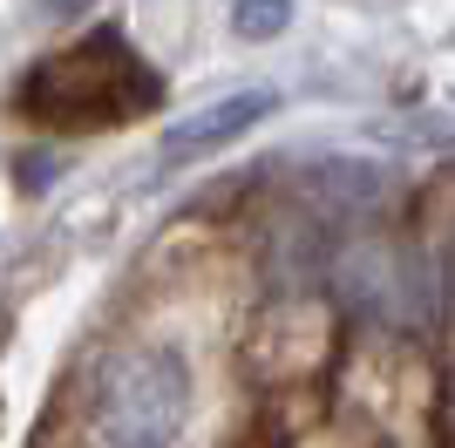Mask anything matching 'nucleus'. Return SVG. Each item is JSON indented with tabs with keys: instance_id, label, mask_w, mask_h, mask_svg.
Returning a JSON list of instances; mask_svg holds the SVG:
<instances>
[{
	"instance_id": "1",
	"label": "nucleus",
	"mask_w": 455,
	"mask_h": 448,
	"mask_svg": "<svg viewBox=\"0 0 455 448\" xmlns=\"http://www.w3.org/2000/svg\"><path fill=\"white\" fill-rule=\"evenodd\" d=\"M156 102H164V82L130 48L123 28H95L61 55H41L14 89V109L48 130H116V123L150 116Z\"/></svg>"
},
{
	"instance_id": "2",
	"label": "nucleus",
	"mask_w": 455,
	"mask_h": 448,
	"mask_svg": "<svg viewBox=\"0 0 455 448\" xmlns=\"http://www.w3.org/2000/svg\"><path fill=\"white\" fill-rule=\"evenodd\" d=\"M190 421V367L177 347H123L95 380L102 448H177Z\"/></svg>"
},
{
	"instance_id": "3",
	"label": "nucleus",
	"mask_w": 455,
	"mask_h": 448,
	"mask_svg": "<svg viewBox=\"0 0 455 448\" xmlns=\"http://www.w3.org/2000/svg\"><path fill=\"white\" fill-rule=\"evenodd\" d=\"M272 102H279L272 89H238V95H225V102H211V109H190V116L171 123L164 149H171V156H211V149L238 143L245 130H259L272 116Z\"/></svg>"
},
{
	"instance_id": "4",
	"label": "nucleus",
	"mask_w": 455,
	"mask_h": 448,
	"mask_svg": "<svg viewBox=\"0 0 455 448\" xmlns=\"http://www.w3.org/2000/svg\"><path fill=\"white\" fill-rule=\"evenodd\" d=\"M285 20H292V0H231V35H245V41L285 35Z\"/></svg>"
},
{
	"instance_id": "5",
	"label": "nucleus",
	"mask_w": 455,
	"mask_h": 448,
	"mask_svg": "<svg viewBox=\"0 0 455 448\" xmlns=\"http://www.w3.org/2000/svg\"><path fill=\"white\" fill-rule=\"evenodd\" d=\"M41 7H48V14L61 20V14H82V7H89V0H41Z\"/></svg>"
}]
</instances>
